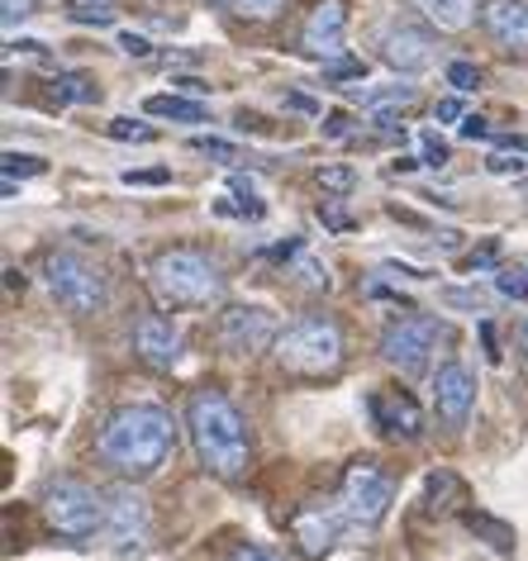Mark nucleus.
<instances>
[{
	"label": "nucleus",
	"mask_w": 528,
	"mask_h": 561,
	"mask_svg": "<svg viewBox=\"0 0 528 561\" xmlns=\"http://www.w3.org/2000/svg\"><path fill=\"white\" fill-rule=\"evenodd\" d=\"M519 367H524V381H528V324L519 329Z\"/></svg>",
	"instance_id": "nucleus-45"
},
{
	"label": "nucleus",
	"mask_w": 528,
	"mask_h": 561,
	"mask_svg": "<svg viewBox=\"0 0 528 561\" xmlns=\"http://www.w3.org/2000/svg\"><path fill=\"white\" fill-rule=\"evenodd\" d=\"M462 524L467 533L477 542H485L495 557H514V547H519V533H514L505 518H495V514H481V510H462Z\"/></svg>",
	"instance_id": "nucleus-19"
},
{
	"label": "nucleus",
	"mask_w": 528,
	"mask_h": 561,
	"mask_svg": "<svg viewBox=\"0 0 528 561\" xmlns=\"http://www.w3.org/2000/svg\"><path fill=\"white\" fill-rule=\"evenodd\" d=\"M210 5H225V10H229V5H233V0H210Z\"/></svg>",
	"instance_id": "nucleus-47"
},
{
	"label": "nucleus",
	"mask_w": 528,
	"mask_h": 561,
	"mask_svg": "<svg viewBox=\"0 0 528 561\" xmlns=\"http://www.w3.org/2000/svg\"><path fill=\"white\" fill-rule=\"evenodd\" d=\"M44 518L58 538L87 542L95 538V528H105V500L81 481H58L44 490Z\"/></svg>",
	"instance_id": "nucleus-6"
},
{
	"label": "nucleus",
	"mask_w": 528,
	"mask_h": 561,
	"mask_svg": "<svg viewBox=\"0 0 528 561\" xmlns=\"http://www.w3.org/2000/svg\"><path fill=\"white\" fill-rule=\"evenodd\" d=\"M182 91H191V95H205V81H196V77H186V81H176Z\"/></svg>",
	"instance_id": "nucleus-46"
},
{
	"label": "nucleus",
	"mask_w": 528,
	"mask_h": 561,
	"mask_svg": "<svg viewBox=\"0 0 528 561\" xmlns=\"http://www.w3.org/2000/svg\"><path fill=\"white\" fill-rule=\"evenodd\" d=\"M77 24H110L115 20V0H72Z\"/></svg>",
	"instance_id": "nucleus-28"
},
{
	"label": "nucleus",
	"mask_w": 528,
	"mask_h": 561,
	"mask_svg": "<svg viewBox=\"0 0 528 561\" xmlns=\"http://www.w3.org/2000/svg\"><path fill=\"white\" fill-rule=\"evenodd\" d=\"M338 504L347 510V518H353V528H381L386 514H391V504H395V485H391V476H386L377 461L363 457V461H353V467L343 471Z\"/></svg>",
	"instance_id": "nucleus-7"
},
{
	"label": "nucleus",
	"mask_w": 528,
	"mask_h": 561,
	"mask_svg": "<svg viewBox=\"0 0 528 561\" xmlns=\"http://www.w3.org/2000/svg\"><path fill=\"white\" fill-rule=\"evenodd\" d=\"M353 524L347 518V510L338 500H314V504H305V510L290 514V538H296V547L305 557H329L333 547L343 542V528Z\"/></svg>",
	"instance_id": "nucleus-10"
},
{
	"label": "nucleus",
	"mask_w": 528,
	"mask_h": 561,
	"mask_svg": "<svg viewBox=\"0 0 528 561\" xmlns=\"http://www.w3.org/2000/svg\"><path fill=\"white\" fill-rule=\"evenodd\" d=\"M420 15L434 24V30H443V34H462L471 20L481 15V5L477 0H410Z\"/></svg>",
	"instance_id": "nucleus-18"
},
{
	"label": "nucleus",
	"mask_w": 528,
	"mask_h": 561,
	"mask_svg": "<svg viewBox=\"0 0 528 561\" xmlns=\"http://www.w3.org/2000/svg\"><path fill=\"white\" fill-rule=\"evenodd\" d=\"M353 95H357V105L371 115V110H400V105H410L414 101V87H400V81H395V87H386V91H353Z\"/></svg>",
	"instance_id": "nucleus-24"
},
{
	"label": "nucleus",
	"mask_w": 528,
	"mask_h": 561,
	"mask_svg": "<svg viewBox=\"0 0 528 561\" xmlns=\"http://www.w3.org/2000/svg\"><path fill=\"white\" fill-rule=\"evenodd\" d=\"M443 300H448V305H471V310H481V296H477V290H448Z\"/></svg>",
	"instance_id": "nucleus-44"
},
{
	"label": "nucleus",
	"mask_w": 528,
	"mask_h": 561,
	"mask_svg": "<svg viewBox=\"0 0 528 561\" xmlns=\"http://www.w3.org/2000/svg\"><path fill=\"white\" fill-rule=\"evenodd\" d=\"M420 144H424V167H438V172H443V167H448V144H443L434 129H424Z\"/></svg>",
	"instance_id": "nucleus-33"
},
{
	"label": "nucleus",
	"mask_w": 528,
	"mask_h": 561,
	"mask_svg": "<svg viewBox=\"0 0 528 561\" xmlns=\"http://www.w3.org/2000/svg\"><path fill=\"white\" fill-rule=\"evenodd\" d=\"M272 353L290 376H333L343 367V329L329 314H305L282 329Z\"/></svg>",
	"instance_id": "nucleus-4"
},
{
	"label": "nucleus",
	"mask_w": 528,
	"mask_h": 561,
	"mask_svg": "<svg viewBox=\"0 0 528 561\" xmlns=\"http://www.w3.org/2000/svg\"><path fill=\"white\" fill-rule=\"evenodd\" d=\"M119 48L129 53V58H148V53H152V44L144 34H119Z\"/></svg>",
	"instance_id": "nucleus-42"
},
{
	"label": "nucleus",
	"mask_w": 528,
	"mask_h": 561,
	"mask_svg": "<svg viewBox=\"0 0 528 561\" xmlns=\"http://www.w3.org/2000/svg\"><path fill=\"white\" fill-rule=\"evenodd\" d=\"M105 134H110V138H119V144H152V138H158V129H152V124H138V119H129V115L110 119V124H105Z\"/></svg>",
	"instance_id": "nucleus-25"
},
{
	"label": "nucleus",
	"mask_w": 528,
	"mask_h": 561,
	"mask_svg": "<svg viewBox=\"0 0 528 561\" xmlns=\"http://www.w3.org/2000/svg\"><path fill=\"white\" fill-rule=\"evenodd\" d=\"M296 280L305 290H329V266H319L314 257H305V252H300V257H296Z\"/></svg>",
	"instance_id": "nucleus-30"
},
{
	"label": "nucleus",
	"mask_w": 528,
	"mask_h": 561,
	"mask_svg": "<svg viewBox=\"0 0 528 561\" xmlns=\"http://www.w3.org/2000/svg\"><path fill=\"white\" fill-rule=\"evenodd\" d=\"M319 219H324L329 229H353V219H347V215H343V209L333 205V201H324V205H319Z\"/></svg>",
	"instance_id": "nucleus-41"
},
{
	"label": "nucleus",
	"mask_w": 528,
	"mask_h": 561,
	"mask_svg": "<svg viewBox=\"0 0 528 561\" xmlns=\"http://www.w3.org/2000/svg\"><path fill=\"white\" fill-rule=\"evenodd\" d=\"M219 215H239V219H262L267 205L257 201V191L243 176H233V201H219Z\"/></svg>",
	"instance_id": "nucleus-23"
},
{
	"label": "nucleus",
	"mask_w": 528,
	"mask_h": 561,
	"mask_svg": "<svg viewBox=\"0 0 528 561\" xmlns=\"http://www.w3.org/2000/svg\"><path fill=\"white\" fill-rule=\"evenodd\" d=\"M158 119H176V124H205V105L200 101H182V95H152L144 105Z\"/></svg>",
	"instance_id": "nucleus-21"
},
{
	"label": "nucleus",
	"mask_w": 528,
	"mask_h": 561,
	"mask_svg": "<svg viewBox=\"0 0 528 561\" xmlns=\"http://www.w3.org/2000/svg\"><path fill=\"white\" fill-rule=\"evenodd\" d=\"M434 404H438V419L452 433L467 428L471 410H477V376H471L462 362H443L434 376Z\"/></svg>",
	"instance_id": "nucleus-14"
},
{
	"label": "nucleus",
	"mask_w": 528,
	"mask_h": 561,
	"mask_svg": "<svg viewBox=\"0 0 528 561\" xmlns=\"http://www.w3.org/2000/svg\"><path fill=\"white\" fill-rule=\"evenodd\" d=\"M172 167H152V172H124V186H167Z\"/></svg>",
	"instance_id": "nucleus-36"
},
{
	"label": "nucleus",
	"mask_w": 528,
	"mask_h": 561,
	"mask_svg": "<svg viewBox=\"0 0 528 561\" xmlns=\"http://www.w3.org/2000/svg\"><path fill=\"white\" fill-rule=\"evenodd\" d=\"M485 172H491V176H519V172H524V162H519V158H509V152H495V158L485 162Z\"/></svg>",
	"instance_id": "nucleus-38"
},
{
	"label": "nucleus",
	"mask_w": 528,
	"mask_h": 561,
	"mask_svg": "<svg viewBox=\"0 0 528 561\" xmlns=\"http://www.w3.org/2000/svg\"><path fill=\"white\" fill-rule=\"evenodd\" d=\"M457 134L471 138V144H477V138H495V134H491V124H485L481 115H467V119H462V129H457Z\"/></svg>",
	"instance_id": "nucleus-40"
},
{
	"label": "nucleus",
	"mask_w": 528,
	"mask_h": 561,
	"mask_svg": "<svg viewBox=\"0 0 528 561\" xmlns=\"http://www.w3.org/2000/svg\"><path fill=\"white\" fill-rule=\"evenodd\" d=\"M148 528H152V514H148V500L138 495V490L124 485V490H115V495L105 500V533H110V542H115L119 552L144 547Z\"/></svg>",
	"instance_id": "nucleus-15"
},
{
	"label": "nucleus",
	"mask_w": 528,
	"mask_h": 561,
	"mask_svg": "<svg viewBox=\"0 0 528 561\" xmlns=\"http://www.w3.org/2000/svg\"><path fill=\"white\" fill-rule=\"evenodd\" d=\"M44 286L67 314H101L105 310V276L81 252H48Z\"/></svg>",
	"instance_id": "nucleus-5"
},
{
	"label": "nucleus",
	"mask_w": 528,
	"mask_h": 561,
	"mask_svg": "<svg viewBox=\"0 0 528 561\" xmlns=\"http://www.w3.org/2000/svg\"><path fill=\"white\" fill-rule=\"evenodd\" d=\"M343 34H347V0H314V10L300 24V53L333 62L343 58Z\"/></svg>",
	"instance_id": "nucleus-11"
},
{
	"label": "nucleus",
	"mask_w": 528,
	"mask_h": 561,
	"mask_svg": "<svg viewBox=\"0 0 528 561\" xmlns=\"http://www.w3.org/2000/svg\"><path fill=\"white\" fill-rule=\"evenodd\" d=\"M191 148H196V152H210V158H219V162H239V148L225 144V138H196Z\"/></svg>",
	"instance_id": "nucleus-35"
},
{
	"label": "nucleus",
	"mask_w": 528,
	"mask_h": 561,
	"mask_svg": "<svg viewBox=\"0 0 528 561\" xmlns=\"http://www.w3.org/2000/svg\"><path fill=\"white\" fill-rule=\"evenodd\" d=\"M495 290L505 300L528 305V272H524V266H500V272H495Z\"/></svg>",
	"instance_id": "nucleus-26"
},
{
	"label": "nucleus",
	"mask_w": 528,
	"mask_h": 561,
	"mask_svg": "<svg viewBox=\"0 0 528 561\" xmlns=\"http://www.w3.org/2000/svg\"><path fill=\"white\" fill-rule=\"evenodd\" d=\"M314 181H319L324 191H333V195H347V191L357 186V172H353V167H319Z\"/></svg>",
	"instance_id": "nucleus-29"
},
{
	"label": "nucleus",
	"mask_w": 528,
	"mask_h": 561,
	"mask_svg": "<svg viewBox=\"0 0 528 561\" xmlns=\"http://www.w3.org/2000/svg\"><path fill=\"white\" fill-rule=\"evenodd\" d=\"M367 410L377 419L381 433H395V438H420L424 433V410L405 396V390H377V396L367 400Z\"/></svg>",
	"instance_id": "nucleus-17"
},
{
	"label": "nucleus",
	"mask_w": 528,
	"mask_h": 561,
	"mask_svg": "<svg viewBox=\"0 0 528 561\" xmlns=\"http://www.w3.org/2000/svg\"><path fill=\"white\" fill-rule=\"evenodd\" d=\"M44 172V158H30V152H5V176H38Z\"/></svg>",
	"instance_id": "nucleus-34"
},
{
	"label": "nucleus",
	"mask_w": 528,
	"mask_h": 561,
	"mask_svg": "<svg viewBox=\"0 0 528 561\" xmlns=\"http://www.w3.org/2000/svg\"><path fill=\"white\" fill-rule=\"evenodd\" d=\"M319 129H324V138H347V129H353V119H347L343 110H333V115H324V124H319Z\"/></svg>",
	"instance_id": "nucleus-39"
},
{
	"label": "nucleus",
	"mask_w": 528,
	"mask_h": 561,
	"mask_svg": "<svg viewBox=\"0 0 528 561\" xmlns=\"http://www.w3.org/2000/svg\"><path fill=\"white\" fill-rule=\"evenodd\" d=\"M438 119H443V124L467 119V115H462V101H457V95H448V101H438Z\"/></svg>",
	"instance_id": "nucleus-43"
},
{
	"label": "nucleus",
	"mask_w": 528,
	"mask_h": 561,
	"mask_svg": "<svg viewBox=\"0 0 528 561\" xmlns=\"http://www.w3.org/2000/svg\"><path fill=\"white\" fill-rule=\"evenodd\" d=\"M229 561H286V557H282V552H272V547H257V542H239Z\"/></svg>",
	"instance_id": "nucleus-37"
},
{
	"label": "nucleus",
	"mask_w": 528,
	"mask_h": 561,
	"mask_svg": "<svg viewBox=\"0 0 528 561\" xmlns=\"http://www.w3.org/2000/svg\"><path fill=\"white\" fill-rule=\"evenodd\" d=\"M95 453H101L110 471L144 481V476L167 467V457L176 453V424L158 404H124L119 414L105 419Z\"/></svg>",
	"instance_id": "nucleus-1"
},
{
	"label": "nucleus",
	"mask_w": 528,
	"mask_h": 561,
	"mask_svg": "<svg viewBox=\"0 0 528 561\" xmlns=\"http://www.w3.org/2000/svg\"><path fill=\"white\" fill-rule=\"evenodd\" d=\"M148 290L158 310H205L225 300V272L200 248H162L148 262Z\"/></svg>",
	"instance_id": "nucleus-3"
},
{
	"label": "nucleus",
	"mask_w": 528,
	"mask_h": 561,
	"mask_svg": "<svg viewBox=\"0 0 528 561\" xmlns=\"http://www.w3.org/2000/svg\"><path fill=\"white\" fill-rule=\"evenodd\" d=\"M481 30L505 58L528 62V0H481Z\"/></svg>",
	"instance_id": "nucleus-12"
},
{
	"label": "nucleus",
	"mask_w": 528,
	"mask_h": 561,
	"mask_svg": "<svg viewBox=\"0 0 528 561\" xmlns=\"http://www.w3.org/2000/svg\"><path fill=\"white\" fill-rule=\"evenodd\" d=\"M134 353L144 357L152 371H172L176 362H182V339H176V329L167 324L162 314H144L134 324Z\"/></svg>",
	"instance_id": "nucleus-16"
},
{
	"label": "nucleus",
	"mask_w": 528,
	"mask_h": 561,
	"mask_svg": "<svg viewBox=\"0 0 528 561\" xmlns=\"http://www.w3.org/2000/svg\"><path fill=\"white\" fill-rule=\"evenodd\" d=\"M0 5H5V10H0V24H5V34H15L20 24L34 15V0H0Z\"/></svg>",
	"instance_id": "nucleus-32"
},
{
	"label": "nucleus",
	"mask_w": 528,
	"mask_h": 561,
	"mask_svg": "<svg viewBox=\"0 0 528 561\" xmlns=\"http://www.w3.org/2000/svg\"><path fill=\"white\" fill-rule=\"evenodd\" d=\"M233 15L239 20H257V24H267V20H276L286 10V0H233Z\"/></svg>",
	"instance_id": "nucleus-27"
},
{
	"label": "nucleus",
	"mask_w": 528,
	"mask_h": 561,
	"mask_svg": "<svg viewBox=\"0 0 528 561\" xmlns=\"http://www.w3.org/2000/svg\"><path fill=\"white\" fill-rule=\"evenodd\" d=\"M53 91H58V101H67V105H95L101 101V87H95L87 72H58L53 77Z\"/></svg>",
	"instance_id": "nucleus-22"
},
{
	"label": "nucleus",
	"mask_w": 528,
	"mask_h": 561,
	"mask_svg": "<svg viewBox=\"0 0 528 561\" xmlns=\"http://www.w3.org/2000/svg\"><path fill=\"white\" fill-rule=\"evenodd\" d=\"M276 339H282V324H276V314L262 310V305H229V310L219 314V347L233 357L267 353Z\"/></svg>",
	"instance_id": "nucleus-9"
},
{
	"label": "nucleus",
	"mask_w": 528,
	"mask_h": 561,
	"mask_svg": "<svg viewBox=\"0 0 528 561\" xmlns=\"http://www.w3.org/2000/svg\"><path fill=\"white\" fill-rule=\"evenodd\" d=\"M448 87H452V91H477V87H481V67H471V62H448Z\"/></svg>",
	"instance_id": "nucleus-31"
},
{
	"label": "nucleus",
	"mask_w": 528,
	"mask_h": 561,
	"mask_svg": "<svg viewBox=\"0 0 528 561\" xmlns=\"http://www.w3.org/2000/svg\"><path fill=\"white\" fill-rule=\"evenodd\" d=\"M186 433L196 443L200 467L219 481H243L248 461H253V438L248 424L225 390H191L186 400Z\"/></svg>",
	"instance_id": "nucleus-2"
},
{
	"label": "nucleus",
	"mask_w": 528,
	"mask_h": 561,
	"mask_svg": "<svg viewBox=\"0 0 528 561\" xmlns=\"http://www.w3.org/2000/svg\"><path fill=\"white\" fill-rule=\"evenodd\" d=\"M381 58L405 77L428 72V67H434V34L420 30V24H410V20L386 24L381 30Z\"/></svg>",
	"instance_id": "nucleus-13"
},
{
	"label": "nucleus",
	"mask_w": 528,
	"mask_h": 561,
	"mask_svg": "<svg viewBox=\"0 0 528 561\" xmlns=\"http://www.w3.org/2000/svg\"><path fill=\"white\" fill-rule=\"evenodd\" d=\"M457 504H467L462 476H452L448 467H438L424 481V514H448V510H457Z\"/></svg>",
	"instance_id": "nucleus-20"
},
{
	"label": "nucleus",
	"mask_w": 528,
	"mask_h": 561,
	"mask_svg": "<svg viewBox=\"0 0 528 561\" xmlns=\"http://www.w3.org/2000/svg\"><path fill=\"white\" fill-rule=\"evenodd\" d=\"M438 339H443V324H438L434 314H405V319H395V324H386V333H381V357L391 362L395 371L420 376L428 367V357H434Z\"/></svg>",
	"instance_id": "nucleus-8"
}]
</instances>
